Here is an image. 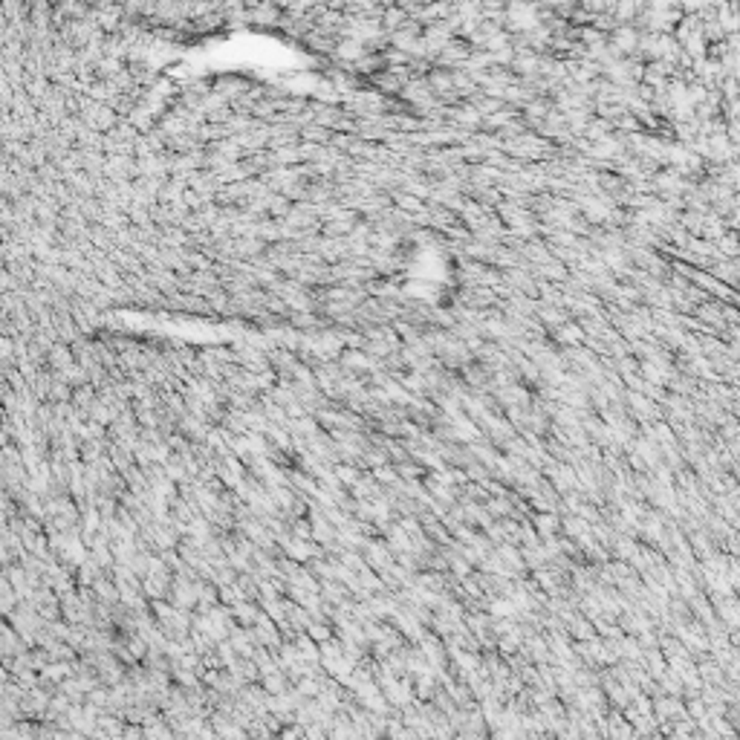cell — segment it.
<instances>
[{"label":"cell","mask_w":740,"mask_h":740,"mask_svg":"<svg viewBox=\"0 0 740 740\" xmlns=\"http://www.w3.org/2000/svg\"><path fill=\"white\" fill-rule=\"evenodd\" d=\"M252 21H278V9H269V6H258L252 12Z\"/></svg>","instance_id":"6da1fadb"}]
</instances>
